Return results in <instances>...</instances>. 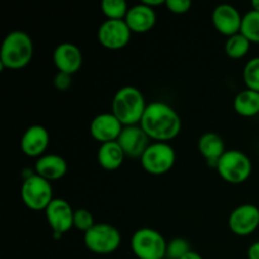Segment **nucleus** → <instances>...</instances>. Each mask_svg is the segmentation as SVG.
<instances>
[{
	"instance_id": "obj_1",
	"label": "nucleus",
	"mask_w": 259,
	"mask_h": 259,
	"mask_svg": "<svg viewBox=\"0 0 259 259\" xmlns=\"http://www.w3.org/2000/svg\"><path fill=\"white\" fill-rule=\"evenodd\" d=\"M139 125L154 142H167L176 138L181 132L179 113L164 101L148 104Z\"/></svg>"
},
{
	"instance_id": "obj_2",
	"label": "nucleus",
	"mask_w": 259,
	"mask_h": 259,
	"mask_svg": "<svg viewBox=\"0 0 259 259\" xmlns=\"http://www.w3.org/2000/svg\"><path fill=\"white\" fill-rule=\"evenodd\" d=\"M34 53L33 40L23 30H13L4 38L0 48L2 68L20 70L29 65Z\"/></svg>"
},
{
	"instance_id": "obj_3",
	"label": "nucleus",
	"mask_w": 259,
	"mask_h": 259,
	"mask_svg": "<svg viewBox=\"0 0 259 259\" xmlns=\"http://www.w3.org/2000/svg\"><path fill=\"white\" fill-rule=\"evenodd\" d=\"M148 104L139 89L123 86L114 95L111 101V113L118 118L123 126L138 125Z\"/></svg>"
},
{
	"instance_id": "obj_4",
	"label": "nucleus",
	"mask_w": 259,
	"mask_h": 259,
	"mask_svg": "<svg viewBox=\"0 0 259 259\" xmlns=\"http://www.w3.org/2000/svg\"><path fill=\"white\" fill-rule=\"evenodd\" d=\"M215 168L224 181L239 185L249 179L252 174V162L244 152L230 149L223 154Z\"/></svg>"
},
{
	"instance_id": "obj_5",
	"label": "nucleus",
	"mask_w": 259,
	"mask_h": 259,
	"mask_svg": "<svg viewBox=\"0 0 259 259\" xmlns=\"http://www.w3.org/2000/svg\"><path fill=\"white\" fill-rule=\"evenodd\" d=\"M131 247L138 259L166 258L167 242L163 235L152 228H141L132 235Z\"/></svg>"
},
{
	"instance_id": "obj_6",
	"label": "nucleus",
	"mask_w": 259,
	"mask_h": 259,
	"mask_svg": "<svg viewBox=\"0 0 259 259\" xmlns=\"http://www.w3.org/2000/svg\"><path fill=\"white\" fill-rule=\"evenodd\" d=\"M83 243L95 254H111L121 243L120 232L108 223H96L91 229L83 233Z\"/></svg>"
},
{
	"instance_id": "obj_7",
	"label": "nucleus",
	"mask_w": 259,
	"mask_h": 259,
	"mask_svg": "<svg viewBox=\"0 0 259 259\" xmlns=\"http://www.w3.org/2000/svg\"><path fill=\"white\" fill-rule=\"evenodd\" d=\"M20 197L25 206L34 211L46 210L55 199L51 182L37 174L25 177L20 187Z\"/></svg>"
},
{
	"instance_id": "obj_8",
	"label": "nucleus",
	"mask_w": 259,
	"mask_h": 259,
	"mask_svg": "<svg viewBox=\"0 0 259 259\" xmlns=\"http://www.w3.org/2000/svg\"><path fill=\"white\" fill-rule=\"evenodd\" d=\"M176 162V152L174 147L167 142H153L148 146L143 156L141 157V164L144 171L153 176H161L167 174Z\"/></svg>"
},
{
	"instance_id": "obj_9",
	"label": "nucleus",
	"mask_w": 259,
	"mask_h": 259,
	"mask_svg": "<svg viewBox=\"0 0 259 259\" xmlns=\"http://www.w3.org/2000/svg\"><path fill=\"white\" fill-rule=\"evenodd\" d=\"M132 30L124 19H106L98 29V40L108 50H121L131 40Z\"/></svg>"
},
{
	"instance_id": "obj_10",
	"label": "nucleus",
	"mask_w": 259,
	"mask_h": 259,
	"mask_svg": "<svg viewBox=\"0 0 259 259\" xmlns=\"http://www.w3.org/2000/svg\"><path fill=\"white\" fill-rule=\"evenodd\" d=\"M45 212L46 219L51 229L53 230V237L56 239H60L62 234L67 233L73 227L75 210L66 200L53 199Z\"/></svg>"
},
{
	"instance_id": "obj_11",
	"label": "nucleus",
	"mask_w": 259,
	"mask_h": 259,
	"mask_svg": "<svg viewBox=\"0 0 259 259\" xmlns=\"http://www.w3.org/2000/svg\"><path fill=\"white\" fill-rule=\"evenodd\" d=\"M228 225L235 235H250L259 227V207L253 204L239 205L230 212Z\"/></svg>"
},
{
	"instance_id": "obj_12",
	"label": "nucleus",
	"mask_w": 259,
	"mask_h": 259,
	"mask_svg": "<svg viewBox=\"0 0 259 259\" xmlns=\"http://www.w3.org/2000/svg\"><path fill=\"white\" fill-rule=\"evenodd\" d=\"M211 20L215 29L220 34L229 38L232 35L240 33L243 17L240 15L239 10L233 7V5L219 4L212 10Z\"/></svg>"
},
{
	"instance_id": "obj_13",
	"label": "nucleus",
	"mask_w": 259,
	"mask_h": 259,
	"mask_svg": "<svg viewBox=\"0 0 259 259\" xmlns=\"http://www.w3.org/2000/svg\"><path fill=\"white\" fill-rule=\"evenodd\" d=\"M149 139L151 138L147 136L146 132L138 124V125L124 126L116 142L120 144L126 157L141 158L151 144Z\"/></svg>"
},
{
	"instance_id": "obj_14",
	"label": "nucleus",
	"mask_w": 259,
	"mask_h": 259,
	"mask_svg": "<svg viewBox=\"0 0 259 259\" xmlns=\"http://www.w3.org/2000/svg\"><path fill=\"white\" fill-rule=\"evenodd\" d=\"M123 128V124L113 113H101L91 120L90 134L95 141L103 144L118 141Z\"/></svg>"
},
{
	"instance_id": "obj_15",
	"label": "nucleus",
	"mask_w": 259,
	"mask_h": 259,
	"mask_svg": "<svg viewBox=\"0 0 259 259\" xmlns=\"http://www.w3.org/2000/svg\"><path fill=\"white\" fill-rule=\"evenodd\" d=\"M82 61V52L73 43L63 42L53 51V63L57 67L58 72H65L72 76L73 73L80 71Z\"/></svg>"
},
{
	"instance_id": "obj_16",
	"label": "nucleus",
	"mask_w": 259,
	"mask_h": 259,
	"mask_svg": "<svg viewBox=\"0 0 259 259\" xmlns=\"http://www.w3.org/2000/svg\"><path fill=\"white\" fill-rule=\"evenodd\" d=\"M50 144V133L39 124H34L27 128L20 139L22 152L28 157H42Z\"/></svg>"
},
{
	"instance_id": "obj_17",
	"label": "nucleus",
	"mask_w": 259,
	"mask_h": 259,
	"mask_svg": "<svg viewBox=\"0 0 259 259\" xmlns=\"http://www.w3.org/2000/svg\"><path fill=\"white\" fill-rule=\"evenodd\" d=\"M124 20L126 22L132 33L142 34V33H147L152 30V28L156 25L157 14L153 8L148 7L144 3H139V4L129 8Z\"/></svg>"
},
{
	"instance_id": "obj_18",
	"label": "nucleus",
	"mask_w": 259,
	"mask_h": 259,
	"mask_svg": "<svg viewBox=\"0 0 259 259\" xmlns=\"http://www.w3.org/2000/svg\"><path fill=\"white\" fill-rule=\"evenodd\" d=\"M66 172H67V162L58 154H43L34 164V174L50 182L62 179Z\"/></svg>"
},
{
	"instance_id": "obj_19",
	"label": "nucleus",
	"mask_w": 259,
	"mask_h": 259,
	"mask_svg": "<svg viewBox=\"0 0 259 259\" xmlns=\"http://www.w3.org/2000/svg\"><path fill=\"white\" fill-rule=\"evenodd\" d=\"M197 148L207 163L214 167H217L219 159L227 152L224 139L215 132H206L202 134L197 142Z\"/></svg>"
},
{
	"instance_id": "obj_20",
	"label": "nucleus",
	"mask_w": 259,
	"mask_h": 259,
	"mask_svg": "<svg viewBox=\"0 0 259 259\" xmlns=\"http://www.w3.org/2000/svg\"><path fill=\"white\" fill-rule=\"evenodd\" d=\"M125 153L116 141L100 144L98 149V162L106 171H115L123 164Z\"/></svg>"
},
{
	"instance_id": "obj_21",
	"label": "nucleus",
	"mask_w": 259,
	"mask_h": 259,
	"mask_svg": "<svg viewBox=\"0 0 259 259\" xmlns=\"http://www.w3.org/2000/svg\"><path fill=\"white\" fill-rule=\"evenodd\" d=\"M233 106L237 114L244 118H252L259 114V93L258 91L244 89L239 91L233 101Z\"/></svg>"
},
{
	"instance_id": "obj_22",
	"label": "nucleus",
	"mask_w": 259,
	"mask_h": 259,
	"mask_svg": "<svg viewBox=\"0 0 259 259\" xmlns=\"http://www.w3.org/2000/svg\"><path fill=\"white\" fill-rule=\"evenodd\" d=\"M250 45L252 43L242 33H238V34L232 35L227 39V42H225V52L230 58L238 60V58H243L249 52Z\"/></svg>"
},
{
	"instance_id": "obj_23",
	"label": "nucleus",
	"mask_w": 259,
	"mask_h": 259,
	"mask_svg": "<svg viewBox=\"0 0 259 259\" xmlns=\"http://www.w3.org/2000/svg\"><path fill=\"white\" fill-rule=\"evenodd\" d=\"M240 33L250 43H259V12L249 10L243 15Z\"/></svg>"
},
{
	"instance_id": "obj_24",
	"label": "nucleus",
	"mask_w": 259,
	"mask_h": 259,
	"mask_svg": "<svg viewBox=\"0 0 259 259\" xmlns=\"http://www.w3.org/2000/svg\"><path fill=\"white\" fill-rule=\"evenodd\" d=\"M129 7L125 0H104L101 3V12L106 19H125Z\"/></svg>"
},
{
	"instance_id": "obj_25",
	"label": "nucleus",
	"mask_w": 259,
	"mask_h": 259,
	"mask_svg": "<svg viewBox=\"0 0 259 259\" xmlns=\"http://www.w3.org/2000/svg\"><path fill=\"white\" fill-rule=\"evenodd\" d=\"M243 80L247 89L259 93V57H253L245 63L243 70Z\"/></svg>"
},
{
	"instance_id": "obj_26",
	"label": "nucleus",
	"mask_w": 259,
	"mask_h": 259,
	"mask_svg": "<svg viewBox=\"0 0 259 259\" xmlns=\"http://www.w3.org/2000/svg\"><path fill=\"white\" fill-rule=\"evenodd\" d=\"M191 250L189 242L184 238H175L171 242L167 243L166 258L168 259H181L185 254Z\"/></svg>"
},
{
	"instance_id": "obj_27",
	"label": "nucleus",
	"mask_w": 259,
	"mask_h": 259,
	"mask_svg": "<svg viewBox=\"0 0 259 259\" xmlns=\"http://www.w3.org/2000/svg\"><path fill=\"white\" fill-rule=\"evenodd\" d=\"M96 223L94 222L93 214H91L89 210L86 209L75 210V214H73V227H75L76 229L86 233Z\"/></svg>"
},
{
	"instance_id": "obj_28",
	"label": "nucleus",
	"mask_w": 259,
	"mask_h": 259,
	"mask_svg": "<svg viewBox=\"0 0 259 259\" xmlns=\"http://www.w3.org/2000/svg\"><path fill=\"white\" fill-rule=\"evenodd\" d=\"M192 3L190 0H166V7L174 14H185L190 10Z\"/></svg>"
},
{
	"instance_id": "obj_29",
	"label": "nucleus",
	"mask_w": 259,
	"mask_h": 259,
	"mask_svg": "<svg viewBox=\"0 0 259 259\" xmlns=\"http://www.w3.org/2000/svg\"><path fill=\"white\" fill-rule=\"evenodd\" d=\"M55 86L57 90L60 91H66L72 83V76L68 75L65 72H57V75L55 76Z\"/></svg>"
},
{
	"instance_id": "obj_30",
	"label": "nucleus",
	"mask_w": 259,
	"mask_h": 259,
	"mask_svg": "<svg viewBox=\"0 0 259 259\" xmlns=\"http://www.w3.org/2000/svg\"><path fill=\"white\" fill-rule=\"evenodd\" d=\"M248 259H259V240L248 248Z\"/></svg>"
},
{
	"instance_id": "obj_31",
	"label": "nucleus",
	"mask_w": 259,
	"mask_h": 259,
	"mask_svg": "<svg viewBox=\"0 0 259 259\" xmlns=\"http://www.w3.org/2000/svg\"><path fill=\"white\" fill-rule=\"evenodd\" d=\"M142 3H144V4L148 5V7L153 8V9H154V7H158V5L166 4V2H163V0H143Z\"/></svg>"
},
{
	"instance_id": "obj_32",
	"label": "nucleus",
	"mask_w": 259,
	"mask_h": 259,
	"mask_svg": "<svg viewBox=\"0 0 259 259\" xmlns=\"http://www.w3.org/2000/svg\"><path fill=\"white\" fill-rule=\"evenodd\" d=\"M181 259H204L201 254H199L197 252H194V250H190L187 254H185Z\"/></svg>"
},
{
	"instance_id": "obj_33",
	"label": "nucleus",
	"mask_w": 259,
	"mask_h": 259,
	"mask_svg": "<svg viewBox=\"0 0 259 259\" xmlns=\"http://www.w3.org/2000/svg\"><path fill=\"white\" fill-rule=\"evenodd\" d=\"M252 8L253 10H255V12H259V0H253Z\"/></svg>"
}]
</instances>
